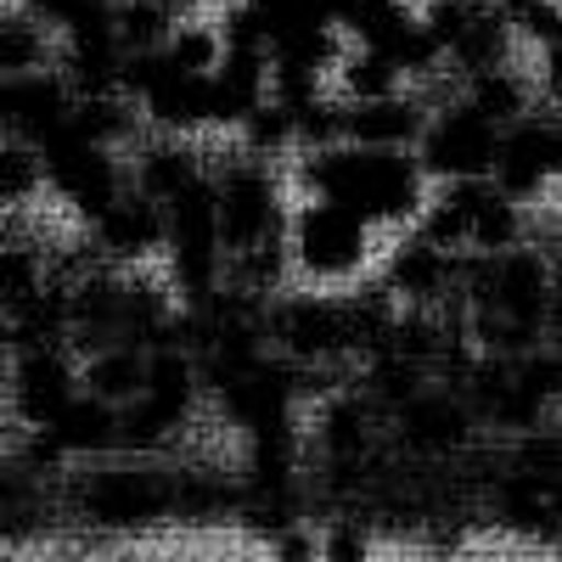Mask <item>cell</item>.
Returning <instances> with one entry per match:
<instances>
[{"mask_svg":"<svg viewBox=\"0 0 562 562\" xmlns=\"http://www.w3.org/2000/svg\"><path fill=\"white\" fill-rule=\"evenodd\" d=\"M293 180L304 186V198H333L366 214L371 225H416L422 209L434 203V175L422 169L416 153H383V147H310L293 164Z\"/></svg>","mask_w":562,"mask_h":562,"instance_id":"6da1fadb","label":"cell"},{"mask_svg":"<svg viewBox=\"0 0 562 562\" xmlns=\"http://www.w3.org/2000/svg\"><path fill=\"white\" fill-rule=\"evenodd\" d=\"M366 214H355L349 203L333 198H304L288 220V248H293V270L315 288H344V281H360L371 254H378V237H371Z\"/></svg>","mask_w":562,"mask_h":562,"instance_id":"7a4b0ae2","label":"cell"},{"mask_svg":"<svg viewBox=\"0 0 562 562\" xmlns=\"http://www.w3.org/2000/svg\"><path fill=\"white\" fill-rule=\"evenodd\" d=\"M220 180V231H225V248L243 254V248H259L270 237H288V186H281L276 164L270 158H225L214 169Z\"/></svg>","mask_w":562,"mask_h":562,"instance_id":"3957f363","label":"cell"},{"mask_svg":"<svg viewBox=\"0 0 562 562\" xmlns=\"http://www.w3.org/2000/svg\"><path fill=\"white\" fill-rule=\"evenodd\" d=\"M40 153H45V186H52V198L68 214H79L85 225L102 220L130 192V169L119 164V147H102V140L79 135L74 124L57 140H45Z\"/></svg>","mask_w":562,"mask_h":562,"instance_id":"277c9868","label":"cell"},{"mask_svg":"<svg viewBox=\"0 0 562 562\" xmlns=\"http://www.w3.org/2000/svg\"><path fill=\"white\" fill-rule=\"evenodd\" d=\"M495 153H501V124L490 113H479L473 102L461 97V90H456L445 108H434L428 130H422V140H416L422 169H428L439 186L495 175Z\"/></svg>","mask_w":562,"mask_h":562,"instance_id":"5b68a950","label":"cell"},{"mask_svg":"<svg viewBox=\"0 0 562 562\" xmlns=\"http://www.w3.org/2000/svg\"><path fill=\"white\" fill-rule=\"evenodd\" d=\"M506 198L540 203L546 186L562 180V113H529L501 130V153L490 175Z\"/></svg>","mask_w":562,"mask_h":562,"instance_id":"8992f818","label":"cell"},{"mask_svg":"<svg viewBox=\"0 0 562 562\" xmlns=\"http://www.w3.org/2000/svg\"><path fill=\"white\" fill-rule=\"evenodd\" d=\"M79 90L68 85L63 68H34V74H7V90H0V113H7V135L12 140H57L74 124Z\"/></svg>","mask_w":562,"mask_h":562,"instance_id":"52a82bcc","label":"cell"},{"mask_svg":"<svg viewBox=\"0 0 562 562\" xmlns=\"http://www.w3.org/2000/svg\"><path fill=\"white\" fill-rule=\"evenodd\" d=\"M79 371L63 355V344H34L18 349L12 360V411L29 422V428H52V422L68 411V400L79 394Z\"/></svg>","mask_w":562,"mask_h":562,"instance_id":"ba28073f","label":"cell"},{"mask_svg":"<svg viewBox=\"0 0 562 562\" xmlns=\"http://www.w3.org/2000/svg\"><path fill=\"white\" fill-rule=\"evenodd\" d=\"M175 501V490L140 467H108L85 484V518L102 524V529H135V524H153L164 518Z\"/></svg>","mask_w":562,"mask_h":562,"instance_id":"9c48e42d","label":"cell"},{"mask_svg":"<svg viewBox=\"0 0 562 562\" xmlns=\"http://www.w3.org/2000/svg\"><path fill=\"white\" fill-rule=\"evenodd\" d=\"M90 237H97V248L113 259V265H140V259H153L164 254L169 243V214L164 203H153L147 192H130L102 214V220H90Z\"/></svg>","mask_w":562,"mask_h":562,"instance_id":"30bf717a","label":"cell"},{"mask_svg":"<svg viewBox=\"0 0 562 562\" xmlns=\"http://www.w3.org/2000/svg\"><path fill=\"white\" fill-rule=\"evenodd\" d=\"M383 288L400 304H439L450 288H461V254L434 248L428 237L411 231V237L389 254V265H383Z\"/></svg>","mask_w":562,"mask_h":562,"instance_id":"8fae6325","label":"cell"},{"mask_svg":"<svg viewBox=\"0 0 562 562\" xmlns=\"http://www.w3.org/2000/svg\"><path fill=\"white\" fill-rule=\"evenodd\" d=\"M428 119H434V108L405 85L378 102H349V140L355 147H383V153H416Z\"/></svg>","mask_w":562,"mask_h":562,"instance_id":"7c38bea8","label":"cell"},{"mask_svg":"<svg viewBox=\"0 0 562 562\" xmlns=\"http://www.w3.org/2000/svg\"><path fill=\"white\" fill-rule=\"evenodd\" d=\"M203 175H209V164L198 158V147L186 135H158L153 130L135 147V158H130V186H135V192H147L153 203H164V209L186 192V186H198Z\"/></svg>","mask_w":562,"mask_h":562,"instance_id":"4fadbf2b","label":"cell"},{"mask_svg":"<svg viewBox=\"0 0 562 562\" xmlns=\"http://www.w3.org/2000/svg\"><path fill=\"white\" fill-rule=\"evenodd\" d=\"M394 416H400V439L416 456H445L473 434V405H467L461 394H416Z\"/></svg>","mask_w":562,"mask_h":562,"instance_id":"5bb4252c","label":"cell"},{"mask_svg":"<svg viewBox=\"0 0 562 562\" xmlns=\"http://www.w3.org/2000/svg\"><path fill=\"white\" fill-rule=\"evenodd\" d=\"M147 366H153V349L147 344H135V338H113L102 349H90L85 366H79V378L90 394H102L113 405H130L147 394Z\"/></svg>","mask_w":562,"mask_h":562,"instance_id":"9a60e30c","label":"cell"},{"mask_svg":"<svg viewBox=\"0 0 562 562\" xmlns=\"http://www.w3.org/2000/svg\"><path fill=\"white\" fill-rule=\"evenodd\" d=\"M52 434L68 456H102V450H113L119 445V434H124V405H113V400H102V394H74L68 400V411L52 422Z\"/></svg>","mask_w":562,"mask_h":562,"instance_id":"2e32d148","label":"cell"},{"mask_svg":"<svg viewBox=\"0 0 562 562\" xmlns=\"http://www.w3.org/2000/svg\"><path fill=\"white\" fill-rule=\"evenodd\" d=\"M63 34L45 23L40 12H29L23 0H12L7 23H0V68L7 74H34V68H57Z\"/></svg>","mask_w":562,"mask_h":562,"instance_id":"e0dca14e","label":"cell"},{"mask_svg":"<svg viewBox=\"0 0 562 562\" xmlns=\"http://www.w3.org/2000/svg\"><path fill=\"white\" fill-rule=\"evenodd\" d=\"M461 97L473 102L479 113H490L501 130L535 113V108H529V102H535V85H529V74H524V68H512V63L484 68V74H473V79H461Z\"/></svg>","mask_w":562,"mask_h":562,"instance_id":"ac0fdd59","label":"cell"},{"mask_svg":"<svg viewBox=\"0 0 562 562\" xmlns=\"http://www.w3.org/2000/svg\"><path fill=\"white\" fill-rule=\"evenodd\" d=\"M405 85L411 79L400 74V63H389L383 52H371V45H349L333 68V90L344 102H378V97H394Z\"/></svg>","mask_w":562,"mask_h":562,"instance_id":"d6986e66","label":"cell"},{"mask_svg":"<svg viewBox=\"0 0 562 562\" xmlns=\"http://www.w3.org/2000/svg\"><path fill=\"white\" fill-rule=\"evenodd\" d=\"M237 140H243V153H254V158H270V164H276V158L299 153V113H293L288 102L265 97V102L243 119Z\"/></svg>","mask_w":562,"mask_h":562,"instance_id":"ffe728a7","label":"cell"},{"mask_svg":"<svg viewBox=\"0 0 562 562\" xmlns=\"http://www.w3.org/2000/svg\"><path fill=\"white\" fill-rule=\"evenodd\" d=\"M169 63L175 68H186V74H214L220 63H225V29H220V18H180L175 23V34H169Z\"/></svg>","mask_w":562,"mask_h":562,"instance_id":"44dd1931","label":"cell"},{"mask_svg":"<svg viewBox=\"0 0 562 562\" xmlns=\"http://www.w3.org/2000/svg\"><path fill=\"white\" fill-rule=\"evenodd\" d=\"M40 192H52V186H45V153L34 140L7 135V153H0V198H7V214H23Z\"/></svg>","mask_w":562,"mask_h":562,"instance_id":"7402d4cb","label":"cell"},{"mask_svg":"<svg viewBox=\"0 0 562 562\" xmlns=\"http://www.w3.org/2000/svg\"><path fill=\"white\" fill-rule=\"evenodd\" d=\"M175 23H180L175 0H124V7H119V40H124V52H164Z\"/></svg>","mask_w":562,"mask_h":562,"instance_id":"603a6c76","label":"cell"},{"mask_svg":"<svg viewBox=\"0 0 562 562\" xmlns=\"http://www.w3.org/2000/svg\"><path fill=\"white\" fill-rule=\"evenodd\" d=\"M248 7L265 23L270 45H288L310 29H333V7H326V0H248Z\"/></svg>","mask_w":562,"mask_h":562,"instance_id":"cb8c5ba5","label":"cell"},{"mask_svg":"<svg viewBox=\"0 0 562 562\" xmlns=\"http://www.w3.org/2000/svg\"><path fill=\"white\" fill-rule=\"evenodd\" d=\"M315 434H321V450L333 461H355L366 450V405L360 400H333L315 416Z\"/></svg>","mask_w":562,"mask_h":562,"instance_id":"d4e9b609","label":"cell"},{"mask_svg":"<svg viewBox=\"0 0 562 562\" xmlns=\"http://www.w3.org/2000/svg\"><path fill=\"white\" fill-rule=\"evenodd\" d=\"M518 467H524L529 479H540V484L562 490V439H546V434H524V445H518Z\"/></svg>","mask_w":562,"mask_h":562,"instance_id":"484cf974","label":"cell"},{"mask_svg":"<svg viewBox=\"0 0 562 562\" xmlns=\"http://www.w3.org/2000/svg\"><path fill=\"white\" fill-rule=\"evenodd\" d=\"M321 562H371V540L360 529H333L321 535Z\"/></svg>","mask_w":562,"mask_h":562,"instance_id":"4316f807","label":"cell"},{"mask_svg":"<svg viewBox=\"0 0 562 562\" xmlns=\"http://www.w3.org/2000/svg\"><path fill=\"white\" fill-rule=\"evenodd\" d=\"M270 562H321V540H315V535H299V529H288V535H276V546H270Z\"/></svg>","mask_w":562,"mask_h":562,"instance_id":"83f0119b","label":"cell"},{"mask_svg":"<svg viewBox=\"0 0 562 562\" xmlns=\"http://www.w3.org/2000/svg\"><path fill=\"white\" fill-rule=\"evenodd\" d=\"M326 7H333V23H338V29L355 40V34L371 23V12L383 7V0H326Z\"/></svg>","mask_w":562,"mask_h":562,"instance_id":"f1b7e54d","label":"cell"},{"mask_svg":"<svg viewBox=\"0 0 562 562\" xmlns=\"http://www.w3.org/2000/svg\"><path fill=\"white\" fill-rule=\"evenodd\" d=\"M540 90H546V102L562 113V40L540 52Z\"/></svg>","mask_w":562,"mask_h":562,"instance_id":"f546056e","label":"cell"},{"mask_svg":"<svg viewBox=\"0 0 562 562\" xmlns=\"http://www.w3.org/2000/svg\"><path fill=\"white\" fill-rule=\"evenodd\" d=\"M495 7H501V12L512 18V23H518V18H529V12L540 7V0H495Z\"/></svg>","mask_w":562,"mask_h":562,"instance_id":"4dcf8cb0","label":"cell"},{"mask_svg":"<svg viewBox=\"0 0 562 562\" xmlns=\"http://www.w3.org/2000/svg\"><path fill=\"white\" fill-rule=\"evenodd\" d=\"M108 562H158V557H147V551H113Z\"/></svg>","mask_w":562,"mask_h":562,"instance_id":"1f68e13d","label":"cell"},{"mask_svg":"<svg viewBox=\"0 0 562 562\" xmlns=\"http://www.w3.org/2000/svg\"><path fill=\"white\" fill-rule=\"evenodd\" d=\"M52 562H85V557H79V551H63V557H52Z\"/></svg>","mask_w":562,"mask_h":562,"instance_id":"d6a6232c","label":"cell"},{"mask_svg":"<svg viewBox=\"0 0 562 562\" xmlns=\"http://www.w3.org/2000/svg\"><path fill=\"white\" fill-rule=\"evenodd\" d=\"M113 7H124V0H113Z\"/></svg>","mask_w":562,"mask_h":562,"instance_id":"836d02e7","label":"cell"},{"mask_svg":"<svg viewBox=\"0 0 562 562\" xmlns=\"http://www.w3.org/2000/svg\"><path fill=\"white\" fill-rule=\"evenodd\" d=\"M557 7H562V0H557Z\"/></svg>","mask_w":562,"mask_h":562,"instance_id":"e575fe53","label":"cell"}]
</instances>
